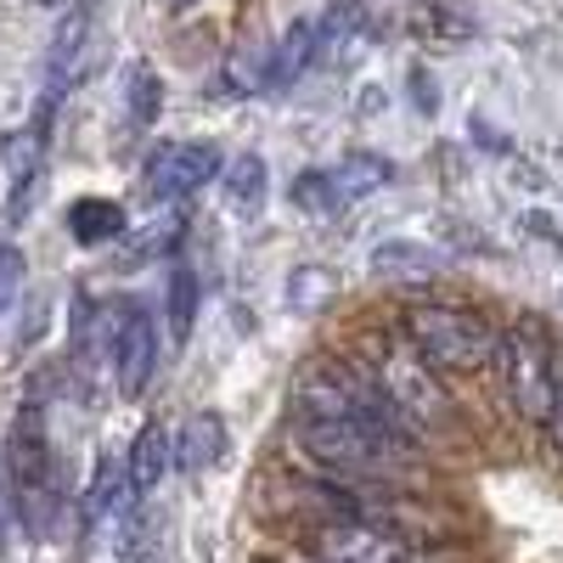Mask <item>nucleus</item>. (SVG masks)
Returning a JSON list of instances; mask_svg holds the SVG:
<instances>
[{
  "label": "nucleus",
  "instance_id": "1",
  "mask_svg": "<svg viewBox=\"0 0 563 563\" xmlns=\"http://www.w3.org/2000/svg\"><path fill=\"white\" fill-rule=\"evenodd\" d=\"M7 467L18 479V507H23V530L34 541H52L63 525V474H57V445L45 429L40 406H18L12 417V440H7Z\"/></svg>",
  "mask_w": 563,
  "mask_h": 563
},
{
  "label": "nucleus",
  "instance_id": "2",
  "mask_svg": "<svg viewBox=\"0 0 563 563\" xmlns=\"http://www.w3.org/2000/svg\"><path fill=\"white\" fill-rule=\"evenodd\" d=\"M400 333L417 344V355L440 366V372H485L496 366L501 333L490 327L485 310H467V305H445V299H422L406 310Z\"/></svg>",
  "mask_w": 563,
  "mask_h": 563
},
{
  "label": "nucleus",
  "instance_id": "3",
  "mask_svg": "<svg viewBox=\"0 0 563 563\" xmlns=\"http://www.w3.org/2000/svg\"><path fill=\"white\" fill-rule=\"evenodd\" d=\"M496 378H501V395H507L512 417L536 422V429H552V411H558V395H563V372H558V350L541 333V321L525 316V321H512L501 333Z\"/></svg>",
  "mask_w": 563,
  "mask_h": 563
},
{
  "label": "nucleus",
  "instance_id": "4",
  "mask_svg": "<svg viewBox=\"0 0 563 563\" xmlns=\"http://www.w3.org/2000/svg\"><path fill=\"white\" fill-rule=\"evenodd\" d=\"M294 445L305 451V462L316 474H378V467H395L406 451L366 417H299Z\"/></svg>",
  "mask_w": 563,
  "mask_h": 563
},
{
  "label": "nucleus",
  "instance_id": "5",
  "mask_svg": "<svg viewBox=\"0 0 563 563\" xmlns=\"http://www.w3.org/2000/svg\"><path fill=\"white\" fill-rule=\"evenodd\" d=\"M372 372H378V384L395 395V406L417 422V429H429V422H445L456 417L445 384H440V372L417 355V344L406 333H384V339H372Z\"/></svg>",
  "mask_w": 563,
  "mask_h": 563
},
{
  "label": "nucleus",
  "instance_id": "6",
  "mask_svg": "<svg viewBox=\"0 0 563 563\" xmlns=\"http://www.w3.org/2000/svg\"><path fill=\"white\" fill-rule=\"evenodd\" d=\"M214 175H225V158L214 141H164L147 158V169H141V192H147V203H180V198L203 192Z\"/></svg>",
  "mask_w": 563,
  "mask_h": 563
},
{
  "label": "nucleus",
  "instance_id": "7",
  "mask_svg": "<svg viewBox=\"0 0 563 563\" xmlns=\"http://www.w3.org/2000/svg\"><path fill=\"white\" fill-rule=\"evenodd\" d=\"M102 63V12L97 0H79V7H68V18L57 23L52 34V63H45V74H52V97H63V90L85 85L90 74H97Z\"/></svg>",
  "mask_w": 563,
  "mask_h": 563
},
{
  "label": "nucleus",
  "instance_id": "8",
  "mask_svg": "<svg viewBox=\"0 0 563 563\" xmlns=\"http://www.w3.org/2000/svg\"><path fill=\"white\" fill-rule=\"evenodd\" d=\"M153 372H158V327H153L147 310L124 305L119 310V339H113V389L124 400H135L153 384Z\"/></svg>",
  "mask_w": 563,
  "mask_h": 563
},
{
  "label": "nucleus",
  "instance_id": "9",
  "mask_svg": "<svg viewBox=\"0 0 563 563\" xmlns=\"http://www.w3.org/2000/svg\"><path fill=\"white\" fill-rule=\"evenodd\" d=\"M124 467H130L135 496H153V490L169 479V467H175V440H169L164 422H141V434H135L130 451H124Z\"/></svg>",
  "mask_w": 563,
  "mask_h": 563
},
{
  "label": "nucleus",
  "instance_id": "10",
  "mask_svg": "<svg viewBox=\"0 0 563 563\" xmlns=\"http://www.w3.org/2000/svg\"><path fill=\"white\" fill-rule=\"evenodd\" d=\"M130 496H135V485H130L124 456H102V462H97V474H90V485H85V501H79L85 530H97V525L119 519V512L130 507Z\"/></svg>",
  "mask_w": 563,
  "mask_h": 563
},
{
  "label": "nucleus",
  "instance_id": "11",
  "mask_svg": "<svg viewBox=\"0 0 563 563\" xmlns=\"http://www.w3.org/2000/svg\"><path fill=\"white\" fill-rule=\"evenodd\" d=\"M366 271L378 276V282H395V288H429V282L440 276V254H429L422 243L395 238V243H384V249H372Z\"/></svg>",
  "mask_w": 563,
  "mask_h": 563
},
{
  "label": "nucleus",
  "instance_id": "12",
  "mask_svg": "<svg viewBox=\"0 0 563 563\" xmlns=\"http://www.w3.org/2000/svg\"><path fill=\"white\" fill-rule=\"evenodd\" d=\"M225 451H231V434H225V417L220 411L186 417V429L175 434V467H186V474H203V467L225 462Z\"/></svg>",
  "mask_w": 563,
  "mask_h": 563
},
{
  "label": "nucleus",
  "instance_id": "13",
  "mask_svg": "<svg viewBox=\"0 0 563 563\" xmlns=\"http://www.w3.org/2000/svg\"><path fill=\"white\" fill-rule=\"evenodd\" d=\"M321 63V29L310 23V18H299L288 34H282L276 45H271V90H282V85H294L299 74H310Z\"/></svg>",
  "mask_w": 563,
  "mask_h": 563
},
{
  "label": "nucleus",
  "instance_id": "14",
  "mask_svg": "<svg viewBox=\"0 0 563 563\" xmlns=\"http://www.w3.org/2000/svg\"><path fill=\"white\" fill-rule=\"evenodd\" d=\"M327 175H333L339 203L350 209V203H361V198H372V192H384V186L395 180V164H389L384 153H350V158H339Z\"/></svg>",
  "mask_w": 563,
  "mask_h": 563
},
{
  "label": "nucleus",
  "instance_id": "15",
  "mask_svg": "<svg viewBox=\"0 0 563 563\" xmlns=\"http://www.w3.org/2000/svg\"><path fill=\"white\" fill-rule=\"evenodd\" d=\"M68 231L79 249H102L124 238V209L113 198H74L68 203Z\"/></svg>",
  "mask_w": 563,
  "mask_h": 563
},
{
  "label": "nucleus",
  "instance_id": "16",
  "mask_svg": "<svg viewBox=\"0 0 563 563\" xmlns=\"http://www.w3.org/2000/svg\"><path fill=\"white\" fill-rule=\"evenodd\" d=\"M265 192H271V169H265L260 153H243L238 164H225V203H231V214L254 220L265 209Z\"/></svg>",
  "mask_w": 563,
  "mask_h": 563
},
{
  "label": "nucleus",
  "instance_id": "17",
  "mask_svg": "<svg viewBox=\"0 0 563 563\" xmlns=\"http://www.w3.org/2000/svg\"><path fill=\"white\" fill-rule=\"evenodd\" d=\"M198 299H203V282L192 271H169V294H164V327H169V344L180 350L198 327Z\"/></svg>",
  "mask_w": 563,
  "mask_h": 563
},
{
  "label": "nucleus",
  "instance_id": "18",
  "mask_svg": "<svg viewBox=\"0 0 563 563\" xmlns=\"http://www.w3.org/2000/svg\"><path fill=\"white\" fill-rule=\"evenodd\" d=\"M333 299H339V276H333V271L299 265V271L288 276V310H299V316H321Z\"/></svg>",
  "mask_w": 563,
  "mask_h": 563
},
{
  "label": "nucleus",
  "instance_id": "19",
  "mask_svg": "<svg viewBox=\"0 0 563 563\" xmlns=\"http://www.w3.org/2000/svg\"><path fill=\"white\" fill-rule=\"evenodd\" d=\"M124 113H130V130H147V124H158V113H164V79H158L147 63H135V68H130Z\"/></svg>",
  "mask_w": 563,
  "mask_h": 563
},
{
  "label": "nucleus",
  "instance_id": "20",
  "mask_svg": "<svg viewBox=\"0 0 563 563\" xmlns=\"http://www.w3.org/2000/svg\"><path fill=\"white\" fill-rule=\"evenodd\" d=\"M316 29H321V57H333V45H339V52H350V45L372 29V18H366L361 0H333Z\"/></svg>",
  "mask_w": 563,
  "mask_h": 563
},
{
  "label": "nucleus",
  "instance_id": "21",
  "mask_svg": "<svg viewBox=\"0 0 563 563\" xmlns=\"http://www.w3.org/2000/svg\"><path fill=\"white\" fill-rule=\"evenodd\" d=\"M294 209H305V214H344V203H339V192H333V175L327 169H305L299 180H294Z\"/></svg>",
  "mask_w": 563,
  "mask_h": 563
},
{
  "label": "nucleus",
  "instance_id": "22",
  "mask_svg": "<svg viewBox=\"0 0 563 563\" xmlns=\"http://www.w3.org/2000/svg\"><path fill=\"white\" fill-rule=\"evenodd\" d=\"M225 85L238 90H271V52H238L225 63Z\"/></svg>",
  "mask_w": 563,
  "mask_h": 563
},
{
  "label": "nucleus",
  "instance_id": "23",
  "mask_svg": "<svg viewBox=\"0 0 563 563\" xmlns=\"http://www.w3.org/2000/svg\"><path fill=\"white\" fill-rule=\"evenodd\" d=\"M23 282H29V260H23V249H12V243H0V316H7V310L18 305V294H23Z\"/></svg>",
  "mask_w": 563,
  "mask_h": 563
},
{
  "label": "nucleus",
  "instance_id": "24",
  "mask_svg": "<svg viewBox=\"0 0 563 563\" xmlns=\"http://www.w3.org/2000/svg\"><path fill=\"white\" fill-rule=\"evenodd\" d=\"M23 525V507H18V479H12V467H7V451H0V558H7L12 547V530Z\"/></svg>",
  "mask_w": 563,
  "mask_h": 563
},
{
  "label": "nucleus",
  "instance_id": "25",
  "mask_svg": "<svg viewBox=\"0 0 563 563\" xmlns=\"http://www.w3.org/2000/svg\"><path fill=\"white\" fill-rule=\"evenodd\" d=\"M552 440H558V451H563V395H558V411H552Z\"/></svg>",
  "mask_w": 563,
  "mask_h": 563
},
{
  "label": "nucleus",
  "instance_id": "26",
  "mask_svg": "<svg viewBox=\"0 0 563 563\" xmlns=\"http://www.w3.org/2000/svg\"><path fill=\"white\" fill-rule=\"evenodd\" d=\"M169 7H175V12H186V7H198V0H169Z\"/></svg>",
  "mask_w": 563,
  "mask_h": 563
},
{
  "label": "nucleus",
  "instance_id": "27",
  "mask_svg": "<svg viewBox=\"0 0 563 563\" xmlns=\"http://www.w3.org/2000/svg\"><path fill=\"white\" fill-rule=\"evenodd\" d=\"M40 7H57V0H40Z\"/></svg>",
  "mask_w": 563,
  "mask_h": 563
}]
</instances>
